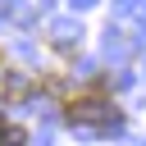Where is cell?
I'll return each mask as SVG.
<instances>
[{
	"instance_id": "cell-1",
	"label": "cell",
	"mask_w": 146,
	"mask_h": 146,
	"mask_svg": "<svg viewBox=\"0 0 146 146\" xmlns=\"http://www.w3.org/2000/svg\"><path fill=\"white\" fill-rule=\"evenodd\" d=\"M105 91H110V78H96L82 96H73V100L64 105V119H68L73 128H100V132L119 128V123H123V114L114 110V100H110Z\"/></svg>"
},
{
	"instance_id": "cell-2",
	"label": "cell",
	"mask_w": 146,
	"mask_h": 146,
	"mask_svg": "<svg viewBox=\"0 0 146 146\" xmlns=\"http://www.w3.org/2000/svg\"><path fill=\"white\" fill-rule=\"evenodd\" d=\"M32 91V82L23 78V73H14V68H0V100H23Z\"/></svg>"
},
{
	"instance_id": "cell-3",
	"label": "cell",
	"mask_w": 146,
	"mask_h": 146,
	"mask_svg": "<svg viewBox=\"0 0 146 146\" xmlns=\"http://www.w3.org/2000/svg\"><path fill=\"white\" fill-rule=\"evenodd\" d=\"M0 146H27V132L9 123V128H5V137H0Z\"/></svg>"
},
{
	"instance_id": "cell-4",
	"label": "cell",
	"mask_w": 146,
	"mask_h": 146,
	"mask_svg": "<svg viewBox=\"0 0 146 146\" xmlns=\"http://www.w3.org/2000/svg\"><path fill=\"white\" fill-rule=\"evenodd\" d=\"M5 128H9V119H5V114H0V137H5Z\"/></svg>"
}]
</instances>
